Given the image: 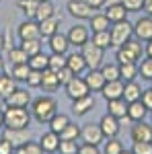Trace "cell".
<instances>
[{
    "label": "cell",
    "instance_id": "cell-46",
    "mask_svg": "<svg viewBox=\"0 0 152 154\" xmlns=\"http://www.w3.org/2000/svg\"><path fill=\"white\" fill-rule=\"evenodd\" d=\"M138 70H140L142 78H146V80H152V58L142 60V64L138 66Z\"/></svg>",
    "mask_w": 152,
    "mask_h": 154
},
{
    "label": "cell",
    "instance_id": "cell-45",
    "mask_svg": "<svg viewBox=\"0 0 152 154\" xmlns=\"http://www.w3.org/2000/svg\"><path fill=\"white\" fill-rule=\"evenodd\" d=\"M41 76H43V72H39V70H31L25 82H27V86H29V88H37V86H41Z\"/></svg>",
    "mask_w": 152,
    "mask_h": 154
},
{
    "label": "cell",
    "instance_id": "cell-10",
    "mask_svg": "<svg viewBox=\"0 0 152 154\" xmlns=\"http://www.w3.org/2000/svg\"><path fill=\"white\" fill-rule=\"evenodd\" d=\"M2 138L8 140V142L14 146V150H19L21 146H25V144L31 140V134H29V128H25V130H6V128H4Z\"/></svg>",
    "mask_w": 152,
    "mask_h": 154
},
{
    "label": "cell",
    "instance_id": "cell-41",
    "mask_svg": "<svg viewBox=\"0 0 152 154\" xmlns=\"http://www.w3.org/2000/svg\"><path fill=\"white\" fill-rule=\"evenodd\" d=\"M78 138H80V128L72 121L66 125V130L60 134V140H78Z\"/></svg>",
    "mask_w": 152,
    "mask_h": 154
},
{
    "label": "cell",
    "instance_id": "cell-14",
    "mask_svg": "<svg viewBox=\"0 0 152 154\" xmlns=\"http://www.w3.org/2000/svg\"><path fill=\"white\" fill-rule=\"evenodd\" d=\"M134 35L140 41H152V17H140L134 25Z\"/></svg>",
    "mask_w": 152,
    "mask_h": 154
},
{
    "label": "cell",
    "instance_id": "cell-2",
    "mask_svg": "<svg viewBox=\"0 0 152 154\" xmlns=\"http://www.w3.org/2000/svg\"><path fill=\"white\" fill-rule=\"evenodd\" d=\"M4 128L6 130H25L31 123V113L21 107H6L4 111Z\"/></svg>",
    "mask_w": 152,
    "mask_h": 154
},
{
    "label": "cell",
    "instance_id": "cell-60",
    "mask_svg": "<svg viewBox=\"0 0 152 154\" xmlns=\"http://www.w3.org/2000/svg\"><path fill=\"white\" fill-rule=\"evenodd\" d=\"M121 154H134V152H132V150H126V148H123V152H121Z\"/></svg>",
    "mask_w": 152,
    "mask_h": 154
},
{
    "label": "cell",
    "instance_id": "cell-17",
    "mask_svg": "<svg viewBox=\"0 0 152 154\" xmlns=\"http://www.w3.org/2000/svg\"><path fill=\"white\" fill-rule=\"evenodd\" d=\"M129 136L134 142H152V125L144 123V121H136L132 125Z\"/></svg>",
    "mask_w": 152,
    "mask_h": 154
},
{
    "label": "cell",
    "instance_id": "cell-53",
    "mask_svg": "<svg viewBox=\"0 0 152 154\" xmlns=\"http://www.w3.org/2000/svg\"><path fill=\"white\" fill-rule=\"evenodd\" d=\"M84 2H86L93 11H99V8H103V6L107 4V0H84Z\"/></svg>",
    "mask_w": 152,
    "mask_h": 154
},
{
    "label": "cell",
    "instance_id": "cell-3",
    "mask_svg": "<svg viewBox=\"0 0 152 154\" xmlns=\"http://www.w3.org/2000/svg\"><path fill=\"white\" fill-rule=\"evenodd\" d=\"M142 54H144L142 41L140 39H138V41L129 39L126 45L117 48L115 60H117V64H138V60H142Z\"/></svg>",
    "mask_w": 152,
    "mask_h": 154
},
{
    "label": "cell",
    "instance_id": "cell-47",
    "mask_svg": "<svg viewBox=\"0 0 152 154\" xmlns=\"http://www.w3.org/2000/svg\"><path fill=\"white\" fill-rule=\"evenodd\" d=\"M56 74H58L60 86H66V84H68V82L72 80V78H74V74H72V70L68 68V66H64V68H62V70H58Z\"/></svg>",
    "mask_w": 152,
    "mask_h": 154
},
{
    "label": "cell",
    "instance_id": "cell-58",
    "mask_svg": "<svg viewBox=\"0 0 152 154\" xmlns=\"http://www.w3.org/2000/svg\"><path fill=\"white\" fill-rule=\"evenodd\" d=\"M0 128H4V113L0 111Z\"/></svg>",
    "mask_w": 152,
    "mask_h": 154
},
{
    "label": "cell",
    "instance_id": "cell-27",
    "mask_svg": "<svg viewBox=\"0 0 152 154\" xmlns=\"http://www.w3.org/2000/svg\"><path fill=\"white\" fill-rule=\"evenodd\" d=\"M17 80L12 76H6V74H0V99H6L8 95H12L17 91Z\"/></svg>",
    "mask_w": 152,
    "mask_h": 154
},
{
    "label": "cell",
    "instance_id": "cell-50",
    "mask_svg": "<svg viewBox=\"0 0 152 154\" xmlns=\"http://www.w3.org/2000/svg\"><path fill=\"white\" fill-rule=\"evenodd\" d=\"M78 154H101V150L95 144H80L78 146Z\"/></svg>",
    "mask_w": 152,
    "mask_h": 154
},
{
    "label": "cell",
    "instance_id": "cell-61",
    "mask_svg": "<svg viewBox=\"0 0 152 154\" xmlns=\"http://www.w3.org/2000/svg\"><path fill=\"white\" fill-rule=\"evenodd\" d=\"M111 2H121V0H107V4H111Z\"/></svg>",
    "mask_w": 152,
    "mask_h": 154
},
{
    "label": "cell",
    "instance_id": "cell-31",
    "mask_svg": "<svg viewBox=\"0 0 152 154\" xmlns=\"http://www.w3.org/2000/svg\"><path fill=\"white\" fill-rule=\"evenodd\" d=\"M27 64H29V68H31V70L43 72L47 66H49V56H45V54H41V51H39V54H35V56H31Z\"/></svg>",
    "mask_w": 152,
    "mask_h": 154
},
{
    "label": "cell",
    "instance_id": "cell-64",
    "mask_svg": "<svg viewBox=\"0 0 152 154\" xmlns=\"http://www.w3.org/2000/svg\"><path fill=\"white\" fill-rule=\"evenodd\" d=\"M0 2H2V0H0Z\"/></svg>",
    "mask_w": 152,
    "mask_h": 154
},
{
    "label": "cell",
    "instance_id": "cell-39",
    "mask_svg": "<svg viewBox=\"0 0 152 154\" xmlns=\"http://www.w3.org/2000/svg\"><path fill=\"white\" fill-rule=\"evenodd\" d=\"M29 72H31L29 64H17V66H12V74L11 76L17 80V82H25L27 76H29Z\"/></svg>",
    "mask_w": 152,
    "mask_h": 154
},
{
    "label": "cell",
    "instance_id": "cell-19",
    "mask_svg": "<svg viewBox=\"0 0 152 154\" xmlns=\"http://www.w3.org/2000/svg\"><path fill=\"white\" fill-rule=\"evenodd\" d=\"M105 14H107V19H109L111 23H119V21H126V19H128V11H126V6H123L121 2H111V4H107Z\"/></svg>",
    "mask_w": 152,
    "mask_h": 154
},
{
    "label": "cell",
    "instance_id": "cell-7",
    "mask_svg": "<svg viewBox=\"0 0 152 154\" xmlns=\"http://www.w3.org/2000/svg\"><path fill=\"white\" fill-rule=\"evenodd\" d=\"M66 8L70 12L74 19H78V21H84V19H91L95 12L93 8L84 2V0H68V4H66Z\"/></svg>",
    "mask_w": 152,
    "mask_h": 154
},
{
    "label": "cell",
    "instance_id": "cell-49",
    "mask_svg": "<svg viewBox=\"0 0 152 154\" xmlns=\"http://www.w3.org/2000/svg\"><path fill=\"white\" fill-rule=\"evenodd\" d=\"M121 4L126 6L128 12H138L144 8V0H121Z\"/></svg>",
    "mask_w": 152,
    "mask_h": 154
},
{
    "label": "cell",
    "instance_id": "cell-40",
    "mask_svg": "<svg viewBox=\"0 0 152 154\" xmlns=\"http://www.w3.org/2000/svg\"><path fill=\"white\" fill-rule=\"evenodd\" d=\"M123 152V144L117 138H107L105 146H103V154H121Z\"/></svg>",
    "mask_w": 152,
    "mask_h": 154
},
{
    "label": "cell",
    "instance_id": "cell-37",
    "mask_svg": "<svg viewBox=\"0 0 152 154\" xmlns=\"http://www.w3.org/2000/svg\"><path fill=\"white\" fill-rule=\"evenodd\" d=\"M37 0H19L17 2V6H19V11L25 12L27 14V19H35V11H37Z\"/></svg>",
    "mask_w": 152,
    "mask_h": 154
},
{
    "label": "cell",
    "instance_id": "cell-63",
    "mask_svg": "<svg viewBox=\"0 0 152 154\" xmlns=\"http://www.w3.org/2000/svg\"><path fill=\"white\" fill-rule=\"evenodd\" d=\"M37 2H47V0H37Z\"/></svg>",
    "mask_w": 152,
    "mask_h": 154
},
{
    "label": "cell",
    "instance_id": "cell-22",
    "mask_svg": "<svg viewBox=\"0 0 152 154\" xmlns=\"http://www.w3.org/2000/svg\"><path fill=\"white\" fill-rule=\"evenodd\" d=\"M70 48V41H68V37L62 35V33H56V35L49 37V49H51V54H66Z\"/></svg>",
    "mask_w": 152,
    "mask_h": 154
},
{
    "label": "cell",
    "instance_id": "cell-1",
    "mask_svg": "<svg viewBox=\"0 0 152 154\" xmlns=\"http://www.w3.org/2000/svg\"><path fill=\"white\" fill-rule=\"evenodd\" d=\"M56 113H58V103L51 97H39L31 103V115L39 123H49Z\"/></svg>",
    "mask_w": 152,
    "mask_h": 154
},
{
    "label": "cell",
    "instance_id": "cell-57",
    "mask_svg": "<svg viewBox=\"0 0 152 154\" xmlns=\"http://www.w3.org/2000/svg\"><path fill=\"white\" fill-rule=\"evenodd\" d=\"M4 49V31L0 29V51Z\"/></svg>",
    "mask_w": 152,
    "mask_h": 154
},
{
    "label": "cell",
    "instance_id": "cell-8",
    "mask_svg": "<svg viewBox=\"0 0 152 154\" xmlns=\"http://www.w3.org/2000/svg\"><path fill=\"white\" fill-rule=\"evenodd\" d=\"M19 39L27 41V39H41V31H39V23L35 19H27L19 25Z\"/></svg>",
    "mask_w": 152,
    "mask_h": 154
},
{
    "label": "cell",
    "instance_id": "cell-30",
    "mask_svg": "<svg viewBox=\"0 0 152 154\" xmlns=\"http://www.w3.org/2000/svg\"><path fill=\"white\" fill-rule=\"evenodd\" d=\"M56 14V8H54V4H51V0H47V2H39L37 4V11H35V21H43V19H49V17H54Z\"/></svg>",
    "mask_w": 152,
    "mask_h": 154
},
{
    "label": "cell",
    "instance_id": "cell-20",
    "mask_svg": "<svg viewBox=\"0 0 152 154\" xmlns=\"http://www.w3.org/2000/svg\"><path fill=\"white\" fill-rule=\"evenodd\" d=\"M60 19L58 14H54V17H49V19H43V21H39V31H41V37H49L56 35L60 29Z\"/></svg>",
    "mask_w": 152,
    "mask_h": 154
},
{
    "label": "cell",
    "instance_id": "cell-16",
    "mask_svg": "<svg viewBox=\"0 0 152 154\" xmlns=\"http://www.w3.org/2000/svg\"><path fill=\"white\" fill-rule=\"evenodd\" d=\"M4 105L6 107H21V109H27L31 105V95L25 91V88H17L12 95H8L4 99Z\"/></svg>",
    "mask_w": 152,
    "mask_h": 154
},
{
    "label": "cell",
    "instance_id": "cell-32",
    "mask_svg": "<svg viewBox=\"0 0 152 154\" xmlns=\"http://www.w3.org/2000/svg\"><path fill=\"white\" fill-rule=\"evenodd\" d=\"M70 123V117L68 115H64V113H56L51 121H49V130L56 131V134H62V131L66 130V125Z\"/></svg>",
    "mask_w": 152,
    "mask_h": 154
},
{
    "label": "cell",
    "instance_id": "cell-26",
    "mask_svg": "<svg viewBox=\"0 0 152 154\" xmlns=\"http://www.w3.org/2000/svg\"><path fill=\"white\" fill-rule=\"evenodd\" d=\"M123 99H126V103H134V101H140V99H142V88H140V84L136 82V80L126 82Z\"/></svg>",
    "mask_w": 152,
    "mask_h": 154
},
{
    "label": "cell",
    "instance_id": "cell-42",
    "mask_svg": "<svg viewBox=\"0 0 152 154\" xmlns=\"http://www.w3.org/2000/svg\"><path fill=\"white\" fill-rule=\"evenodd\" d=\"M66 66V54H51L49 56V70H54V72H58V70H62Z\"/></svg>",
    "mask_w": 152,
    "mask_h": 154
},
{
    "label": "cell",
    "instance_id": "cell-44",
    "mask_svg": "<svg viewBox=\"0 0 152 154\" xmlns=\"http://www.w3.org/2000/svg\"><path fill=\"white\" fill-rule=\"evenodd\" d=\"M17 154H43V148L39 146V142H29L25 144V146H21L19 150H17Z\"/></svg>",
    "mask_w": 152,
    "mask_h": 154
},
{
    "label": "cell",
    "instance_id": "cell-36",
    "mask_svg": "<svg viewBox=\"0 0 152 154\" xmlns=\"http://www.w3.org/2000/svg\"><path fill=\"white\" fill-rule=\"evenodd\" d=\"M8 60H11L12 66H17V64H27L29 62V56L23 51V48L19 45V48H11L8 49Z\"/></svg>",
    "mask_w": 152,
    "mask_h": 154
},
{
    "label": "cell",
    "instance_id": "cell-6",
    "mask_svg": "<svg viewBox=\"0 0 152 154\" xmlns=\"http://www.w3.org/2000/svg\"><path fill=\"white\" fill-rule=\"evenodd\" d=\"M64 88H66V95L70 97L72 101L82 99V97H86L88 93H91V91H88V86H86V82H84V78H80V76H74V78H72Z\"/></svg>",
    "mask_w": 152,
    "mask_h": 154
},
{
    "label": "cell",
    "instance_id": "cell-24",
    "mask_svg": "<svg viewBox=\"0 0 152 154\" xmlns=\"http://www.w3.org/2000/svg\"><path fill=\"white\" fill-rule=\"evenodd\" d=\"M107 113L113 117L121 119L123 115H128V103L126 99H115V101H107Z\"/></svg>",
    "mask_w": 152,
    "mask_h": 154
},
{
    "label": "cell",
    "instance_id": "cell-52",
    "mask_svg": "<svg viewBox=\"0 0 152 154\" xmlns=\"http://www.w3.org/2000/svg\"><path fill=\"white\" fill-rule=\"evenodd\" d=\"M0 154H14V146L4 138H0Z\"/></svg>",
    "mask_w": 152,
    "mask_h": 154
},
{
    "label": "cell",
    "instance_id": "cell-43",
    "mask_svg": "<svg viewBox=\"0 0 152 154\" xmlns=\"http://www.w3.org/2000/svg\"><path fill=\"white\" fill-rule=\"evenodd\" d=\"M60 154H78L76 140H60Z\"/></svg>",
    "mask_w": 152,
    "mask_h": 154
},
{
    "label": "cell",
    "instance_id": "cell-11",
    "mask_svg": "<svg viewBox=\"0 0 152 154\" xmlns=\"http://www.w3.org/2000/svg\"><path fill=\"white\" fill-rule=\"evenodd\" d=\"M84 82H86L91 93H101V88L105 86L107 80L103 76V72H101V68H88V72L84 74Z\"/></svg>",
    "mask_w": 152,
    "mask_h": 154
},
{
    "label": "cell",
    "instance_id": "cell-12",
    "mask_svg": "<svg viewBox=\"0 0 152 154\" xmlns=\"http://www.w3.org/2000/svg\"><path fill=\"white\" fill-rule=\"evenodd\" d=\"M66 37L70 41V45H76V48H82L84 43L91 41V33H88V29L84 25H74V27H70V31H68Z\"/></svg>",
    "mask_w": 152,
    "mask_h": 154
},
{
    "label": "cell",
    "instance_id": "cell-55",
    "mask_svg": "<svg viewBox=\"0 0 152 154\" xmlns=\"http://www.w3.org/2000/svg\"><path fill=\"white\" fill-rule=\"evenodd\" d=\"M129 123H134V121H132V119H129L128 115H123V117L119 119V125H129Z\"/></svg>",
    "mask_w": 152,
    "mask_h": 154
},
{
    "label": "cell",
    "instance_id": "cell-13",
    "mask_svg": "<svg viewBox=\"0 0 152 154\" xmlns=\"http://www.w3.org/2000/svg\"><path fill=\"white\" fill-rule=\"evenodd\" d=\"M123 88H126V82H123V80H109V82H105V86L101 88V95H103L105 101L123 99Z\"/></svg>",
    "mask_w": 152,
    "mask_h": 154
},
{
    "label": "cell",
    "instance_id": "cell-29",
    "mask_svg": "<svg viewBox=\"0 0 152 154\" xmlns=\"http://www.w3.org/2000/svg\"><path fill=\"white\" fill-rule=\"evenodd\" d=\"M41 86H43L45 91H56L60 86L58 74L54 70H49V68H45V70H43V76H41Z\"/></svg>",
    "mask_w": 152,
    "mask_h": 154
},
{
    "label": "cell",
    "instance_id": "cell-35",
    "mask_svg": "<svg viewBox=\"0 0 152 154\" xmlns=\"http://www.w3.org/2000/svg\"><path fill=\"white\" fill-rule=\"evenodd\" d=\"M101 72H103V76H105V80H121V74H119V64H103L101 66Z\"/></svg>",
    "mask_w": 152,
    "mask_h": 154
},
{
    "label": "cell",
    "instance_id": "cell-48",
    "mask_svg": "<svg viewBox=\"0 0 152 154\" xmlns=\"http://www.w3.org/2000/svg\"><path fill=\"white\" fill-rule=\"evenodd\" d=\"M134 154H152V142H134Z\"/></svg>",
    "mask_w": 152,
    "mask_h": 154
},
{
    "label": "cell",
    "instance_id": "cell-15",
    "mask_svg": "<svg viewBox=\"0 0 152 154\" xmlns=\"http://www.w3.org/2000/svg\"><path fill=\"white\" fill-rule=\"evenodd\" d=\"M99 125H101V131H103L105 140H107V138H117V134H119V130H121L119 119L113 117V115H109V113H105V115L101 117Z\"/></svg>",
    "mask_w": 152,
    "mask_h": 154
},
{
    "label": "cell",
    "instance_id": "cell-62",
    "mask_svg": "<svg viewBox=\"0 0 152 154\" xmlns=\"http://www.w3.org/2000/svg\"><path fill=\"white\" fill-rule=\"evenodd\" d=\"M0 111H4V105H2V99H0Z\"/></svg>",
    "mask_w": 152,
    "mask_h": 154
},
{
    "label": "cell",
    "instance_id": "cell-38",
    "mask_svg": "<svg viewBox=\"0 0 152 154\" xmlns=\"http://www.w3.org/2000/svg\"><path fill=\"white\" fill-rule=\"evenodd\" d=\"M21 48L23 51L31 58V56H35L41 51V39H27V41H21Z\"/></svg>",
    "mask_w": 152,
    "mask_h": 154
},
{
    "label": "cell",
    "instance_id": "cell-33",
    "mask_svg": "<svg viewBox=\"0 0 152 154\" xmlns=\"http://www.w3.org/2000/svg\"><path fill=\"white\" fill-rule=\"evenodd\" d=\"M119 74H121V80H136V76L140 74L138 70V64H119Z\"/></svg>",
    "mask_w": 152,
    "mask_h": 154
},
{
    "label": "cell",
    "instance_id": "cell-5",
    "mask_svg": "<svg viewBox=\"0 0 152 154\" xmlns=\"http://www.w3.org/2000/svg\"><path fill=\"white\" fill-rule=\"evenodd\" d=\"M82 58H84V62H86V66L88 68H101L103 66V56H105V49L97 48L95 43H84L82 45Z\"/></svg>",
    "mask_w": 152,
    "mask_h": 154
},
{
    "label": "cell",
    "instance_id": "cell-54",
    "mask_svg": "<svg viewBox=\"0 0 152 154\" xmlns=\"http://www.w3.org/2000/svg\"><path fill=\"white\" fill-rule=\"evenodd\" d=\"M146 58H152V41H146V48H144Z\"/></svg>",
    "mask_w": 152,
    "mask_h": 154
},
{
    "label": "cell",
    "instance_id": "cell-18",
    "mask_svg": "<svg viewBox=\"0 0 152 154\" xmlns=\"http://www.w3.org/2000/svg\"><path fill=\"white\" fill-rule=\"evenodd\" d=\"M39 146L43 148V152H58L60 148V134H56V131H45V134H41V138H39Z\"/></svg>",
    "mask_w": 152,
    "mask_h": 154
},
{
    "label": "cell",
    "instance_id": "cell-9",
    "mask_svg": "<svg viewBox=\"0 0 152 154\" xmlns=\"http://www.w3.org/2000/svg\"><path fill=\"white\" fill-rule=\"evenodd\" d=\"M80 138H82L84 144H95V146H99V144L105 140V136H103L99 123H88V125H84L80 130Z\"/></svg>",
    "mask_w": 152,
    "mask_h": 154
},
{
    "label": "cell",
    "instance_id": "cell-23",
    "mask_svg": "<svg viewBox=\"0 0 152 154\" xmlns=\"http://www.w3.org/2000/svg\"><path fill=\"white\" fill-rule=\"evenodd\" d=\"M93 107H95V99L91 95H86V97H82V99L72 101V113L74 115H86Z\"/></svg>",
    "mask_w": 152,
    "mask_h": 154
},
{
    "label": "cell",
    "instance_id": "cell-56",
    "mask_svg": "<svg viewBox=\"0 0 152 154\" xmlns=\"http://www.w3.org/2000/svg\"><path fill=\"white\" fill-rule=\"evenodd\" d=\"M144 11L148 12V17H152V2H146L144 4Z\"/></svg>",
    "mask_w": 152,
    "mask_h": 154
},
{
    "label": "cell",
    "instance_id": "cell-51",
    "mask_svg": "<svg viewBox=\"0 0 152 154\" xmlns=\"http://www.w3.org/2000/svg\"><path fill=\"white\" fill-rule=\"evenodd\" d=\"M142 103H144V107L148 109V111H152V88H146V91H142Z\"/></svg>",
    "mask_w": 152,
    "mask_h": 154
},
{
    "label": "cell",
    "instance_id": "cell-59",
    "mask_svg": "<svg viewBox=\"0 0 152 154\" xmlns=\"http://www.w3.org/2000/svg\"><path fill=\"white\" fill-rule=\"evenodd\" d=\"M4 72V60H2V56H0V74Z\"/></svg>",
    "mask_w": 152,
    "mask_h": 154
},
{
    "label": "cell",
    "instance_id": "cell-28",
    "mask_svg": "<svg viewBox=\"0 0 152 154\" xmlns=\"http://www.w3.org/2000/svg\"><path fill=\"white\" fill-rule=\"evenodd\" d=\"M88 21H91V25H88V27L93 29V33H97V31H109V29H111V27H109V25H111V21L107 19L105 12H101V14H93Z\"/></svg>",
    "mask_w": 152,
    "mask_h": 154
},
{
    "label": "cell",
    "instance_id": "cell-25",
    "mask_svg": "<svg viewBox=\"0 0 152 154\" xmlns=\"http://www.w3.org/2000/svg\"><path fill=\"white\" fill-rule=\"evenodd\" d=\"M146 113H148V109L144 107L142 101H134V103H128V117L136 123V121H144L146 117Z\"/></svg>",
    "mask_w": 152,
    "mask_h": 154
},
{
    "label": "cell",
    "instance_id": "cell-21",
    "mask_svg": "<svg viewBox=\"0 0 152 154\" xmlns=\"http://www.w3.org/2000/svg\"><path fill=\"white\" fill-rule=\"evenodd\" d=\"M66 66L72 70L74 76H80L82 72L88 70V66H86V62L82 58V54H70V56H66Z\"/></svg>",
    "mask_w": 152,
    "mask_h": 154
},
{
    "label": "cell",
    "instance_id": "cell-34",
    "mask_svg": "<svg viewBox=\"0 0 152 154\" xmlns=\"http://www.w3.org/2000/svg\"><path fill=\"white\" fill-rule=\"evenodd\" d=\"M91 43H95L97 48H101V49H109L111 48V33L109 31H97V33H93Z\"/></svg>",
    "mask_w": 152,
    "mask_h": 154
},
{
    "label": "cell",
    "instance_id": "cell-4",
    "mask_svg": "<svg viewBox=\"0 0 152 154\" xmlns=\"http://www.w3.org/2000/svg\"><path fill=\"white\" fill-rule=\"evenodd\" d=\"M109 33H111V48H121V45H126L132 35H134V25L128 23V19L126 21H119V23H113V27L109 29Z\"/></svg>",
    "mask_w": 152,
    "mask_h": 154
}]
</instances>
